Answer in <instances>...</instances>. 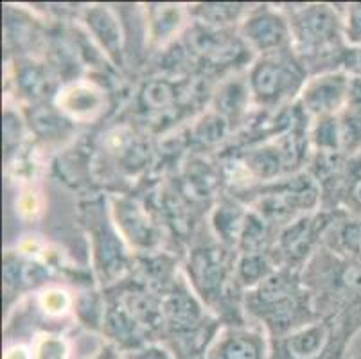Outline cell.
<instances>
[{
	"label": "cell",
	"mask_w": 361,
	"mask_h": 359,
	"mask_svg": "<svg viewBox=\"0 0 361 359\" xmlns=\"http://www.w3.org/2000/svg\"><path fill=\"white\" fill-rule=\"evenodd\" d=\"M252 308L275 334H290L297 331L300 295L291 275L271 273L255 288Z\"/></svg>",
	"instance_id": "cell-1"
},
{
	"label": "cell",
	"mask_w": 361,
	"mask_h": 359,
	"mask_svg": "<svg viewBox=\"0 0 361 359\" xmlns=\"http://www.w3.org/2000/svg\"><path fill=\"white\" fill-rule=\"evenodd\" d=\"M304 71L284 52L266 54L250 72V90L259 104L275 107L290 99L304 83Z\"/></svg>",
	"instance_id": "cell-2"
},
{
	"label": "cell",
	"mask_w": 361,
	"mask_h": 359,
	"mask_svg": "<svg viewBox=\"0 0 361 359\" xmlns=\"http://www.w3.org/2000/svg\"><path fill=\"white\" fill-rule=\"evenodd\" d=\"M291 38L300 52L317 56L329 52L340 42V24L327 6H310L302 9L290 22Z\"/></svg>",
	"instance_id": "cell-3"
},
{
	"label": "cell",
	"mask_w": 361,
	"mask_h": 359,
	"mask_svg": "<svg viewBox=\"0 0 361 359\" xmlns=\"http://www.w3.org/2000/svg\"><path fill=\"white\" fill-rule=\"evenodd\" d=\"M246 42L262 54L282 52L291 39V28L286 20L271 9H259L252 13L243 24Z\"/></svg>",
	"instance_id": "cell-4"
},
{
	"label": "cell",
	"mask_w": 361,
	"mask_h": 359,
	"mask_svg": "<svg viewBox=\"0 0 361 359\" xmlns=\"http://www.w3.org/2000/svg\"><path fill=\"white\" fill-rule=\"evenodd\" d=\"M205 359H271L268 341L257 331L231 327L219 332Z\"/></svg>",
	"instance_id": "cell-5"
},
{
	"label": "cell",
	"mask_w": 361,
	"mask_h": 359,
	"mask_svg": "<svg viewBox=\"0 0 361 359\" xmlns=\"http://www.w3.org/2000/svg\"><path fill=\"white\" fill-rule=\"evenodd\" d=\"M349 85L350 79H347L343 74L320 75L304 88L302 103L306 110L320 117H329L341 107L343 101L349 99Z\"/></svg>",
	"instance_id": "cell-6"
},
{
	"label": "cell",
	"mask_w": 361,
	"mask_h": 359,
	"mask_svg": "<svg viewBox=\"0 0 361 359\" xmlns=\"http://www.w3.org/2000/svg\"><path fill=\"white\" fill-rule=\"evenodd\" d=\"M329 329L324 324L302 325L282 338V352L286 359H317L326 348Z\"/></svg>",
	"instance_id": "cell-7"
},
{
	"label": "cell",
	"mask_w": 361,
	"mask_h": 359,
	"mask_svg": "<svg viewBox=\"0 0 361 359\" xmlns=\"http://www.w3.org/2000/svg\"><path fill=\"white\" fill-rule=\"evenodd\" d=\"M160 311H162V320L166 318L167 324L178 332L192 331L202 316L198 304L187 293H173L160 305Z\"/></svg>",
	"instance_id": "cell-8"
},
{
	"label": "cell",
	"mask_w": 361,
	"mask_h": 359,
	"mask_svg": "<svg viewBox=\"0 0 361 359\" xmlns=\"http://www.w3.org/2000/svg\"><path fill=\"white\" fill-rule=\"evenodd\" d=\"M192 269H195L196 282L203 293L216 295L218 291H221L223 279H225V264H223L221 257L216 259L212 250L196 257L195 262H192Z\"/></svg>",
	"instance_id": "cell-9"
},
{
	"label": "cell",
	"mask_w": 361,
	"mask_h": 359,
	"mask_svg": "<svg viewBox=\"0 0 361 359\" xmlns=\"http://www.w3.org/2000/svg\"><path fill=\"white\" fill-rule=\"evenodd\" d=\"M88 22H90L92 29L97 35V38L103 42V45H106L111 52L116 51L117 45H119V31H117V24L114 16L108 11H103V9H94L90 11V16H88Z\"/></svg>",
	"instance_id": "cell-10"
},
{
	"label": "cell",
	"mask_w": 361,
	"mask_h": 359,
	"mask_svg": "<svg viewBox=\"0 0 361 359\" xmlns=\"http://www.w3.org/2000/svg\"><path fill=\"white\" fill-rule=\"evenodd\" d=\"M311 239V221L310 219H300L295 225H291L281 237V248L288 255H297L307 248V243Z\"/></svg>",
	"instance_id": "cell-11"
},
{
	"label": "cell",
	"mask_w": 361,
	"mask_h": 359,
	"mask_svg": "<svg viewBox=\"0 0 361 359\" xmlns=\"http://www.w3.org/2000/svg\"><path fill=\"white\" fill-rule=\"evenodd\" d=\"M270 264L264 257L255 252H248L239 262V279L245 284H255L262 282L266 276H270Z\"/></svg>",
	"instance_id": "cell-12"
},
{
	"label": "cell",
	"mask_w": 361,
	"mask_h": 359,
	"mask_svg": "<svg viewBox=\"0 0 361 359\" xmlns=\"http://www.w3.org/2000/svg\"><path fill=\"white\" fill-rule=\"evenodd\" d=\"M338 246L361 261V219H350L338 229Z\"/></svg>",
	"instance_id": "cell-13"
},
{
	"label": "cell",
	"mask_w": 361,
	"mask_h": 359,
	"mask_svg": "<svg viewBox=\"0 0 361 359\" xmlns=\"http://www.w3.org/2000/svg\"><path fill=\"white\" fill-rule=\"evenodd\" d=\"M340 135L341 146H345L347 150L361 146V110L350 108V111L340 124Z\"/></svg>",
	"instance_id": "cell-14"
},
{
	"label": "cell",
	"mask_w": 361,
	"mask_h": 359,
	"mask_svg": "<svg viewBox=\"0 0 361 359\" xmlns=\"http://www.w3.org/2000/svg\"><path fill=\"white\" fill-rule=\"evenodd\" d=\"M345 38L354 47H361V2L349 6L345 20Z\"/></svg>",
	"instance_id": "cell-15"
},
{
	"label": "cell",
	"mask_w": 361,
	"mask_h": 359,
	"mask_svg": "<svg viewBox=\"0 0 361 359\" xmlns=\"http://www.w3.org/2000/svg\"><path fill=\"white\" fill-rule=\"evenodd\" d=\"M32 359H67V348H65L63 341L45 338L36 347Z\"/></svg>",
	"instance_id": "cell-16"
},
{
	"label": "cell",
	"mask_w": 361,
	"mask_h": 359,
	"mask_svg": "<svg viewBox=\"0 0 361 359\" xmlns=\"http://www.w3.org/2000/svg\"><path fill=\"white\" fill-rule=\"evenodd\" d=\"M126 359H176L169 348L159 343H149L144 347L131 351L126 354Z\"/></svg>",
	"instance_id": "cell-17"
},
{
	"label": "cell",
	"mask_w": 361,
	"mask_h": 359,
	"mask_svg": "<svg viewBox=\"0 0 361 359\" xmlns=\"http://www.w3.org/2000/svg\"><path fill=\"white\" fill-rule=\"evenodd\" d=\"M343 65H345L347 71H350L353 74L361 75V47L349 49L345 58H343Z\"/></svg>",
	"instance_id": "cell-18"
},
{
	"label": "cell",
	"mask_w": 361,
	"mask_h": 359,
	"mask_svg": "<svg viewBox=\"0 0 361 359\" xmlns=\"http://www.w3.org/2000/svg\"><path fill=\"white\" fill-rule=\"evenodd\" d=\"M90 359H126V355L121 354V351L114 345H104L96 355H92Z\"/></svg>",
	"instance_id": "cell-19"
},
{
	"label": "cell",
	"mask_w": 361,
	"mask_h": 359,
	"mask_svg": "<svg viewBox=\"0 0 361 359\" xmlns=\"http://www.w3.org/2000/svg\"><path fill=\"white\" fill-rule=\"evenodd\" d=\"M4 359H32L27 348L24 347H13L6 352Z\"/></svg>",
	"instance_id": "cell-20"
},
{
	"label": "cell",
	"mask_w": 361,
	"mask_h": 359,
	"mask_svg": "<svg viewBox=\"0 0 361 359\" xmlns=\"http://www.w3.org/2000/svg\"><path fill=\"white\" fill-rule=\"evenodd\" d=\"M353 196L356 197V202L361 205V176L357 178L356 183H354V187H353Z\"/></svg>",
	"instance_id": "cell-21"
}]
</instances>
